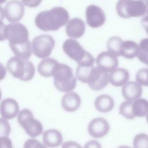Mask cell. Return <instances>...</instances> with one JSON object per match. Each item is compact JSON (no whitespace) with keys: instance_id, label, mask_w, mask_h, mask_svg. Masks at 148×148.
<instances>
[{"instance_id":"obj_20","label":"cell","mask_w":148,"mask_h":148,"mask_svg":"<svg viewBox=\"0 0 148 148\" xmlns=\"http://www.w3.org/2000/svg\"><path fill=\"white\" fill-rule=\"evenodd\" d=\"M135 80L142 86L148 87V68L138 70L135 75Z\"/></svg>"},{"instance_id":"obj_12","label":"cell","mask_w":148,"mask_h":148,"mask_svg":"<svg viewBox=\"0 0 148 148\" xmlns=\"http://www.w3.org/2000/svg\"><path fill=\"white\" fill-rule=\"evenodd\" d=\"M132 110L135 117L146 116L148 114V101L145 98H140L133 101Z\"/></svg>"},{"instance_id":"obj_22","label":"cell","mask_w":148,"mask_h":148,"mask_svg":"<svg viewBox=\"0 0 148 148\" xmlns=\"http://www.w3.org/2000/svg\"><path fill=\"white\" fill-rule=\"evenodd\" d=\"M23 148H47V147L37 139L32 138L25 141Z\"/></svg>"},{"instance_id":"obj_30","label":"cell","mask_w":148,"mask_h":148,"mask_svg":"<svg viewBox=\"0 0 148 148\" xmlns=\"http://www.w3.org/2000/svg\"><path fill=\"white\" fill-rule=\"evenodd\" d=\"M146 121L148 123V114L146 116Z\"/></svg>"},{"instance_id":"obj_9","label":"cell","mask_w":148,"mask_h":148,"mask_svg":"<svg viewBox=\"0 0 148 148\" xmlns=\"http://www.w3.org/2000/svg\"><path fill=\"white\" fill-rule=\"evenodd\" d=\"M130 73L124 68H116L109 73V83L114 86H123L129 80Z\"/></svg>"},{"instance_id":"obj_29","label":"cell","mask_w":148,"mask_h":148,"mask_svg":"<svg viewBox=\"0 0 148 148\" xmlns=\"http://www.w3.org/2000/svg\"><path fill=\"white\" fill-rule=\"evenodd\" d=\"M117 148H132L130 146H125V145H123V146H120Z\"/></svg>"},{"instance_id":"obj_21","label":"cell","mask_w":148,"mask_h":148,"mask_svg":"<svg viewBox=\"0 0 148 148\" xmlns=\"http://www.w3.org/2000/svg\"><path fill=\"white\" fill-rule=\"evenodd\" d=\"M11 131V128L8 120L2 117L0 119V137L8 136Z\"/></svg>"},{"instance_id":"obj_25","label":"cell","mask_w":148,"mask_h":148,"mask_svg":"<svg viewBox=\"0 0 148 148\" xmlns=\"http://www.w3.org/2000/svg\"><path fill=\"white\" fill-rule=\"evenodd\" d=\"M61 148H82V147L76 142L71 140L63 143Z\"/></svg>"},{"instance_id":"obj_2","label":"cell","mask_w":148,"mask_h":148,"mask_svg":"<svg viewBox=\"0 0 148 148\" xmlns=\"http://www.w3.org/2000/svg\"><path fill=\"white\" fill-rule=\"evenodd\" d=\"M17 122L26 134L32 138L38 136L43 132L42 123L34 117L33 113L29 109H24L19 112Z\"/></svg>"},{"instance_id":"obj_7","label":"cell","mask_w":148,"mask_h":148,"mask_svg":"<svg viewBox=\"0 0 148 148\" xmlns=\"http://www.w3.org/2000/svg\"><path fill=\"white\" fill-rule=\"evenodd\" d=\"M81 98L78 94L70 91L65 94L62 98L61 105L63 109L69 112L77 110L80 106Z\"/></svg>"},{"instance_id":"obj_27","label":"cell","mask_w":148,"mask_h":148,"mask_svg":"<svg viewBox=\"0 0 148 148\" xmlns=\"http://www.w3.org/2000/svg\"><path fill=\"white\" fill-rule=\"evenodd\" d=\"M141 23L144 29L146 31V33L148 34V16L144 17L142 19Z\"/></svg>"},{"instance_id":"obj_24","label":"cell","mask_w":148,"mask_h":148,"mask_svg":"<svg viewBox=\"0 0 148 148\" xmlns=\"http://www.w3.org/2000/svg\"><path fill=\"white\" fill-rule=\"evenodd\" d=\"M1 148H12V143L8 136L0 137Z\"/></svg>"},{"instance_id":"obj_4","label":"cell","mask_w":148,"mask_h":148,"mask_svg":"<svg viewBox=\"0 0 148 148\" xmlns=\"http://www.w3.org/2000/svg\"><path fill=\"white\" fill-rule=\"evenodd\" d=\"M110 125L108 121L102 117L93 119L88 124L87 130L88 134L95 138L105 136L109 131Z\"/></svg>"},{"instance_id":"obj_8","label":"cell","mask_w":148,"mask_h":148,"mask_svg":"<svg viewBox=\"0 0 148 148\" xmlns=\"http://www.w3.org/2000/svg\"><path fill=\"white\" fill-rule=\"evenodd\" d=\"M43 142L50 148L58 147L62 143V135L57 130L50 129L45 131L43 134Z\"/></svg>"},{"instance_id":"obj_23","label":"cell","mask_w":148,"mask_h":148,"mask_svg":"<svg viewBox=\"0 0 148 148\" xmlns=\"http://www.w3.org/2000/svg\"><path fill=\"white\" fill-rule=\"evenodd\" d=\"M35 75V68L31 63H26V71L22 81L27 82L31 80Z\"/></svg>"},{"instance_id":"obj_3","label":"cell","mask_w":148,"mask_h":148,"mask_svg":"<svg viewBox=\"0 0 148 148\" xmlns=\"http://www.w3.org/2000/svg\"><path fill=\"white\" fill-rule=\"evenodd\" d=\"M109 83L108 72L100 68H94L90 73L87 84L92 90L99 91L107 86Z\"/></svg>"},{"instance_id":"obj_11","label":"cell","mask_w":148,"mask_h":148,"mask_svg":"<svg viewBox=\"0 0 148 148\" xmlns=\"http://www.w3.org/2000/svg\"><path fill=\"white\" fill-rule=\"evenodd\" d=\"M8 70L14 77L21 80L25 73L26 64H24L18 60H12L8 64Z\"/></svg>"},{"instance_id":"obj_16","label":"cell","mask_w":148,"mask_h":148,"mask_svg":"<svg viewBox=\"0 0 148 148\" xmlns=\"http://www.w3.org/2000/svg\"><path fill=\"white\" fill-rule=\"evenodd\" d=\"M132 103L133 101L126 100L122 102L119 107L120 114L127 119L132 120L135 117L133 113Z\"/></svg>"},{"instance_id":"obj_6","label":"cell","mask_w":148,"mask_h":148,"mask_svg":"<svg viewBox=\"0 0 148 148\" xmlns=\"http://www.w3.org/2000/svg\"><path fill=\"white\" fill-rule=\"evenodd\" d=\"M0 111L2 118L6 120L12 119L18 114L19 105L15 99L5 98L1 102Z\"/></svg>"},{"instance_id":"obj_15","label":"cell","mask_w":148,"mask_h":148,"mask_svg":"<svg viewBox=\"0 0 148 148\" xmlns=\"http://www.w3.org/2000/svg\"><path fill=\"white\" fill-rule=\"evenodd\" d=\"M55 63L51 60H46L40 63L38 66V72L39 74L45 77L53 76V69Z\"/></svg>"},{"instance_id":"obj_13","label":"cell","mask_w":148,"mask_h":148,"mask_svg":"<svg viewBox=\"0 0 148 148\" xmlns=\"http://www.w3.org/2000/svg\"><path fill=\"white\" fill-rule=\"evenodd\" d=\"M97 64L99 67L108 72H110L116 69L118 65V62L116 58L111 56H102L97 60Z\"/></svg>"},{"instance_id":"obj_10","label":"cell","mask_w":148,"mask_h":148,"mask_svg":"<svg viewBox=\"0 0 148 148\" xmlns=\"http://www.w3.org/2000/svg\"><path fill=\"white\" fill-rule=\"evenodd\" d=\"M94 106L97 110L102 113L111 111L114 106L113 98L108 94H102L97 97L94 102Z\"/></svg>"},{"instance_id":"obj_26","label":"cell","mask_w":148,"mask_h":148,"mask_svg":"<svg viewBox=\"0 0 148 148\" xmlns=\"http://www.w3.org/2000/svg\"><path fill=\"white\" fill-rule=\"evenodd\" d=\"M84 148H102V147L98 141L92 140L87 142L85 144Z\"/></svg>"},{"instance_id":"obj_28","label":"cell","mask_w":148,"mask_h":148,"mask_svg":"<svg viewBox=\"0 0 148 148\" xmlns=\"http://www.w3.org/2000/svg\"><path fill=\"white\" fill-rule=\"evenodd\" d=\"M146 7V14H148V0H143Z\"/></svg>"},{"instance_id":"obj_5","label":"cell","mask_w":148,"mask_h":148,"mask_svg":"<svg viewBox=\"0 0 148 148\" xmlns=\"http://www.w3.org/2000/svg\"><path fill=\"white\" fill-rule=\"evenodd\" d=\"M142 86L136 81H128L122 87L121 94L127 101H134L142 96Z\"/></svg>"},{"instance_id":"obj_19","label":"cell","mask_w":148,"mask_h":148,"mask_svg":"<svg viewBox=\"0 0 148 148\" xmlns=\"http://www.w3.org/2000/svg\"><path fill=\"white\" fill-rule=\"evenodd\" d=\"M133 148H148V135L145 133L136 134L133 139Z\"/></svg>"},{"instance_id":"obj_1","label":"cell","mask_w":148,"mask_h":148,"mask_svg":"<svg viewBox=\"0 0 148 148\" xmlns=\"http://www.w3.org/2000/svg\"><path fill=\"white\" fill-rule=\"evenodd\" d=\"M53 77L55 87L60 91L68 92L76 87V78L69 66L64 65H55Z\"/></svg>"},{"instance_id":"obj_14","label":"cell","mask_w":148,"mask_h":148,"mask_svg":"<svg viewBox=\"0 0 148 148\" xmlns=\"http://www.w3.org/2000/svg\"><path fill=\"white\" fill-rule=\"evenodd\" d=\"M139 46L132 41H129L123 49V56L127 58H134L138 56Z\"/></svg>"},{"instance_id":"obj_17","label":"cell","mask_w":148,"mask_h":148,"mask_svg":"<svg viewBox=\"0 0 148 148\" xmlns=\"http://www.w3.org/2000/svg\"><path fill=\"white\" fill-rule=\"evenodd\" d=\"M93 68L92 66L80 65L76 70V78L82 83H87L90 73Z\"/></svg>"},{"instance_id":"obj_18","label":"cell","mask_w":148,"mask_h":148,"mask_svg":"<svg viewBox=\"0 0 148 148\" xmlns=\"http://www.w3.org/2000/svg\"><path fill=\"white\" fill-rule=\"evenodd\" d=\"M140 51L137 56L139 61L148 66V38L143 39L139 43Z\"/></svg>"}]
</instances>
